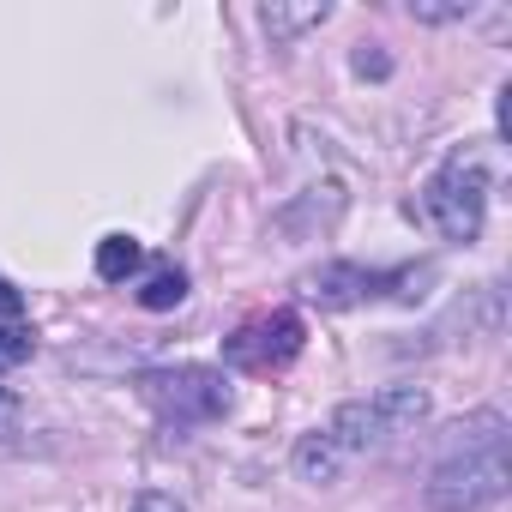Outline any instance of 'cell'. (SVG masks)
Returning <instances> with one entry per match:
<instances>
[{"mask_svg": "<svg viewBox=\"0 0 512 512\" xmlns=\"http://www.w3.org/2000/svg\"><path fill=\"white\" fill-rule=\"evenodd\" d=\"M428 410H434L428 386H386V392H374V398H350V404H338L332 422H326V434H332L338 452H374V446H386L392 434L422 428Z\"/></svg>", "mask_w": 512, "mask_h": 512, "instance_id": "6da1fadb", "label": "cell"}, {"mask_svg": "<svg viewBox=\"0 0 512 512\" xmlns=\"http://www.w3.org/2000/svg\"><path fill=\"white\" fill-rule=\"evenodd\" d=\"M488 187H494L488 163H482L476 151H452V157L434 169L422 205H428V217H434V229H440L446 241L470 247V241L482 235V217H488Z\"/></svg>", "mask_w": 512, "mask_h": 512, "instance_id": "7a4b0ae2", "label": "cell"}, {"mask_svg": "<svg viewBox=\"0 0 512 512\" xmlns=\"http://www.w3.org/2000/svg\"><path fill=\"white\" fill-rule=\"evenodd\" d=\"M139 398H145L169 428H199V422L229 416V380H223V368H199V362L139 374Z\"/></svg>", "mask_w": 512, "mask_h": 512, "instance_id": "3957f363", "label": "cell"}, {"mask_svg": "<svg viewBox=\"0 0 512 512\" xmlns=\"http://www.w3.org/2000/svg\"><path fill=\"white\" fill-rule=\"evenodd\" d=\"M512 488V464L506 446H482V452H446L422 488L428 512H482Z\"/></svg>", "mask_w": 512, "mask_h": 512, "instance_id": "277c9868", "label": "cell"}, {"mask_svg": "<svg viewBox=\"0 0 512 512\" xmlns=\"http://www.w3.org/2000/svg\"><path fill=\"white\" fill-rule=\"evenodd\" d=\"M308 344V326L296 308H278V314H260V320H247L223 338V362L229 368H247V374H278L302 356Z\"/></svg>", "mask_w": 512, "mask_h": 512, "instance_id": "5b68a950", "label": "cell"}, {"mask_svg": "<svg viewBox=\"0 0 512 512\" xmlns=\"http://www.w3.org/2000/svg\"><path fill=\"white\" fill-rule=\"evenodd\" d=\"M374 296H386V272L356 266V260H332L308 278V302H320V308H356V302H374Z\"/></svg>", "mask_w": 512, "mask_h": 512, "instance_id": "8992f818", "label": "cell"}, {"mask_svg": "<svg viewBox=\"0 0 512 512\" xmlns=\"http://www.w3.org/2000/svg\"><path fill=\"white\" fill-rule=\"evenodd\" d=\"M290 464H296V476H302V482L326 488V482H338V470H344V452L332 446V434H326V428H314V434H302V440H296Z\"/></svg>", "mask_w": 512, "mask_h": 512, "instance_id": "52a82bcc", "label": "cell"}, {"mask_svg": "<svg viewBox=\"0 0 512 512\" xmlns=\"http://www.w3.org/2000/svg\"><path fill=\"white\" fill-rule=\"evenodd\" d=\"M506 416L500 410H476V416H464V422H452L446 428V452H482V446H506Z\"/></svg>", "mask_w": 512, "mask_h": 512, "instance_id": "ba28073f", "label": "cell"}, {"mask_svg": "<svg viewBox=\"0 0 512 512\" xmlns=\"http://www.w3.org/2000/svg\"><path fill=\"white\" fill-rule=\"evenodd\" d=\"M332 19V7L326 0H308V7H260V25H266V37L272 43H290V37H302V31H314V25H326Z\"/></svg>", "mask_w": 512, "mask_h": 512, "instance_id": "9c48e42d", "label": "cell"}, {"mask_svg": "<svg viewBox=\"0 0 512 512\" xmlns=\"http://www.w3.org/2000/svg\"><path fill=\"white\" fill-rule=\"evenodd\" d=\"M139 266H145V247L133 235H103L97 241V278L103 284H127Z\"/></svg>", "mask_w": 512, "mask_h": 512, "instance_id": "30bf717a", "label": "cell"}, {"mask_svg": "<svg viewBox=\"0 0 512 512\" xmlns=\"http://www.w3.org/2000/svg\"><path fill=\"white\" fill-rule=\"evenodd\" d=\"M187 302V272L181 266H157L145 284H139V308L145 314H169V308H181Z\"/></svg>", "mask_w": 512, "mask_h": 512, "instance_id": "8fae6325", "label": "cell"}, {"mask_svg": "<svg viewBox=\"0 0 512 512\" xmlns=\"http://www.w3.org/2000/svg\"><path fill=\"white\" fill-rule=\"evenodd\" d=\"M476 7H470V0H440V7H428V0H410V19L416 25H464Z\"/></svg>", "mask_w": 512, "mask_h": 512, "instance_id": "7c38bea8", "label": "cell"}, {"mask_svg": "<svg viewBox=\"0 0 512 512\" xmlns=\"http://www.w3.org/2000/svg\"><path fill=\"white\" fill-rule=\"evenodd\" d=\"M31 350H37V338L25 326H0V374L19 368V362H31Z\"/></svg>", "mask_w": 512, "mask_h": 512, "instance_id": "4fadbf2b", "label": "cell"}, {"mask_svg": "<svg viewBox=\"0 0 512 512\" xmlns=\"http://www.w3.org/2000/svg\"><path fill=\"white\" fill-rule=\"evenodd\" d=\"M350 67H356L362 79H392V55H386L380 43H356V55H350Z\"/></svg>", "mask_w": 512, "mask_h": 512, "instance_id": "5bb4252c", "label": "cell"}, {"mask_svg": "<svg viewBox=\"0 0 512 512\" xmlns=\"http://www.w3.org/2000/svg\"><path fill=\"white\" fill-rule=\"evenodd\" d=\"M127 512H187L175 494H163V488H145V494H133L127 500Z\"/></svg>", "mask_w": 512, "mask_h": 512, "instance_id": "9a60e30c", "label": "cell"}, {"mask_svg": "<svg viewBox=\"0 0 512 512\" xmlns=\"http://www.w3.org/2000/svg\"><path fill=\"white\" fill-rule=\"evenodd\" d=\"M19 422H25V404H19L7 386H0V440H13V434H19Z\"/></svg>", "mask_w": 512, "mask_h": 512, "instance_id": "2e32d148", "label": "cell"}, {"mask_svg": "<svg viewBox=\"0 0 512 512\" xmlns=\"http://www.w3.org/2000/svg\"><path fill=\"white\" fill-rule=\"evenodd\" d=\"M19 314H25V296H19L7 278H0V320H7V326H19Z\"/></svg>", "mask_w": 512, "mask_h": 512, "instance_id": "e0dca14e", "label": "cell"}]
</instances>
